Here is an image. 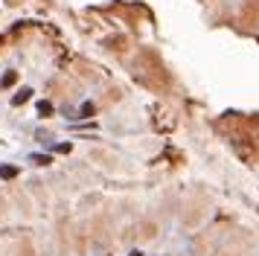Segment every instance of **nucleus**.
Wrapping results in <instances>:
<instances>
[{"label":"nucleus","instance_id":"39448f33","mask_svg":"<svg viewBox=\"0 0 259 256\" xmlns=\"http://www.w3.org/2000/svg\"><path fill=\"white\" fill-rule=\"evenodd\" d=\"M35 108H38V114H41V117H52V114H55L52 102H47V99H38V102H35Z\"/></svg>","mask_w":259,"mask_h":256},{"label":"nucleus","instance_id":"f257e3e1","mask_svg":"<svg viewBox=\"0 0 259 256\" xmlns=\"http://www.w3.org/2000/svg\"><path fill=\"white\" fill-rule=\"evenodd\" d=\"M29 99H32V87H20V90L12 96V105H15V108H20V105H26Z\"/></svg>","mask_w":259,"mask_h":256},{"label":"nucleus","instance_id":"f03ea898","mask_svg":"<svg viewBox=\"0 0 259 256\" xmlns=\"http://www.w3.org/2000/svg\"><path fill=\"white\" fill-rule=\"evenodd\" d=\"M90 117H96V105L87 99V102L79 105V119H90Z\"/></svg>","mask_w":259,"mask_h":256},{"label":"nucleus","instance_id":"0eeeda50","mask_svg":"<svg viewBox=\"0 0 259 256\" xmlns=\"http://www.w3.org/2000/svg\"><path fill=\"white\" fill-rule=\"evenodd\" d=\"M50 149H52V152H58V154H70V149H73V146H70V143H58V146L52 143Z\"/></svg>","mask_w":259,"mask_h":256},{"label":"nucleus","instance_id":"7ed1b4c3","mask_svg":"<svg viewBox=\"0 0 259 256\" xmlns=\"http://www.w3.org/2000/svg\"><path fill=\"white\" fill-rule=\"evenodd\" d=\"M17 175H20L17 166H12V163H3V166H0V178H3V181H12V178H17Z\"/></svg>","mask_w":259,"mask_h":256},{"label":"nucleus","instance_id":"6e6552de","mask_svg":"<svg viewBox=\"0 0 259 256\" xmlns=\"http://www.w3.org/2000/svg\"><path fill=\"white\" fill-rule=\"evenodd\" d=\"M128 256H143V254H140V251H131V254H128Z\"/></svg>","mask_w":259,"mask_h":256},{"label":"nucleus","instance_id":"423d86ee","mask_svg":"<svg viewBox=\"0 0 259 256\" xmlns=\"http://www.w3.org/2000/svg\"><path fill=\"white\" fill-rule=\"evenodd\" d=\"M29 160H32L35 166H50V163H52V154H41V152H35V154H29Z\"/></svg>","mask_w":259,"mask_h":256},{"label":"nucleus","instance_id":"20e7f679","mask_svg":"<svg viewBox=\"0 0 259 256\" xmlns=\"http://www.w3.org/2000/svg\"><path fill=\"white\" fill-rule=\"evenodd\" d=\"M15 82H17V70H6V73H3V79H0V87H3V90H9Z\"/></svg>","mask_w":259,"mask_h":256}]
</instances>
